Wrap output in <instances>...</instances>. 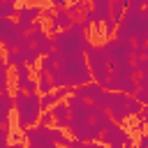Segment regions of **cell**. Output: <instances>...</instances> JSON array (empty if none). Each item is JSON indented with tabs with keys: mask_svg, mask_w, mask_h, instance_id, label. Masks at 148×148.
<instances>
[{
	"mask_svg": "<svg viewBox=\"0 0 148 148\" xmlns=\"http://www.w3.org/2000/svg\"><path fill=\"white\" fill-rule=\"evenodd\" d=\"M5 62H7L9 67H18V65H23V62H25V56H23V51H21V49H12V51H7V53H5Z\"/></svg>",
	"mask_w": 148,
	"mask_h": 148,
	"instance_id": "cell-15",
	"label": "cell"
},
{
	"mask_svg": "<svg viewBox=\"0 0 148 148\" xmlns=\"http://www.w3.org/2000/svg\"><path fill=\"white\" fill-rule=\"evenodd\" d=\"M56 67H58V53H56V49H53V51H49L46 56L39 58V69L51 72V69H56Z\"/></svg>",
	"mask_w": 148,
	"mask_h": 148,
	"instance_id": "cell-13",
	"label": "cell"
},
{
	"mask_svg": "<svg viewBox=\"0 0 148 148\" xmlns=\"http://www.w3.org/2000/svg\"><path fill=\"white\" fill-rule=\"evenodd\" d=\"M134 97L148 109V88H136V92H134Z\"/></svg>",
	"mask_w": 148,
	"mask_h": 148,
	"instance_id": "cell-27",
	"label": "cell"
},
{
	"mask_svg": "<svg viewBox=\"0 0 148 148\" xmlns=\"http://www.w3.org/2000/svg\"><path fill=\"white\" fill-rule=\"evenodd\" d=\"M65 9L69 12V16H72V18H81V16H83V14H86L90 7H88V0H76V2L67 5Z\"/></svg>",
	"mask_w": 148,
	"mask_h": 148,
	"instance_id": "cell-12",
	"label": "cell"
},
{
	"mask_svg": "<svg viewBox=\"0 0 148 148\" xmlns=\"http://www.w3.org/2000/svg\"><path fill=\"white\" fill-rule=\"evenodd\" d=\"M9 16H16V2L2 0L0 2V18H9Z\"/></svg>",
	"mask_w": 148,
	"mask_h": 148,
	"instance_id": "cell-19",
	"label": "cell"
},
{
	"mask_svg": "<svg viewBox=\"0 0 148 148\" xmlns=\"http://www.w3.org/2000/svg\"><path fill=\"white\" fill-rule=\"evenodd\" d=\"M0 92H9V65L0 60Z\"/></svg>",
	"mask_w": 148,
	"mask_h": 148,
	"instance_id": "cell-17",
	"label": "cell"
},
{
	"mask_svg": "<svg viewBox=\"0 0 148 148\" xmlns=\"http://www.w3.org/2000/svg\"><path fill=\"white\" fill-rule=\"evenodd\" d=\"M7 148H25V143H23V141H9Z\"/></svg>",
	"mask_w": 148,
	"mask_h": 148,
	"instance_id": "cell-35",
	"label": "cell"
},
{
	"mask_svg": "<svg viewBox=\"0 0 148 148\" xmlns=\"http://www.w3.org/2000/svg\"><path fill=\"white\" fill-rule=\"evenodd\" d=\"M49 111L53 113L56 127H62V130H67V123H69V106H67V102H56V104H53Z\"/></svg>",
	"mask_w": 148,
	"mask_h": 148,
	"instance_id": "cell-6",
	"label": "cell"
},
{
	"mask_svg": "<svg viewBox=\"0 0 148 148\" xmlns=\"http://www.w3.org/2000/svg\"><path fill=\"white\" fill-rule=\"evenodd\" d=\"M32 23H35V21H16V28H18L21 32H25V35H28V32L32 30Z\"/></svg>",
	"mask_w": 148,
	"mask_h": 148,
	"instance_id": "cell-28",
	"label": "cell"
},
{
	"mask_svg": "<svg viewBox=\"0 0 148 148\" xmlns=\"http://www.w3.org/2000/svg\"><path fill=\"white\" fill-rule=\"evenodd\" d=\"M28 146L25 148H44L46 143H51V127L46 125H30L23 130Z\"/></svg>",
	"mask_w": 148,
	"mask_h": 148,
	"instance_id": "cell-3",
	"label": "cell"
},
{
	"mask_svg": "<svg viewBox=\"0 0 148 148\" xmlns=\"http://www.w3.org/2000/svg\"><path fill=\"white\" fill-rule=\"evenodd\" d=\"M49 2H51L53 9H65L67 7V0H49Z\"/></svg>",
	"mask_w": 148,
	"mask_h": 148,
	"instance_id": "cell-30",
	"label": "cell"
},
{
	"mask_svg": "<svg viewBox=\"0 0 148 148\" xmlns=\"http://www.w3.org/2000/svg\"><path fill=\"white\" fill-rule=\"evenodd\" d=\"M134 148H136V146H134Z\"/></svg>",
	"mask_w": 148,
	"mask_h": 148,
	"instance_id": "cell-41",
	"label": "cell"
},
{
	"mask_svg": "<svg viewBox=\"0 0 148 148\" xmlns=\"http://www.w3.org/2000/svg\"><path fill=\"white\" fill-rule=\"evenodd\" d=\"M23 56H25V65H28V67H35V65H37V60L42 58V56L37 53V49H35V46L23 49Z\"/></svg>",
	"mask_w": 148,
	"mask_h": 148,
	"instance_id": "cell-20",
	"label": "cell"
},
{
	"mask_svg": "<svg viewBox=\"0 0 148 148\" xmlns=\"http://www.w3.org/2000/svg\"><path fill=\"white\" fill-rule=\"evenodd\" d=\"M12 111H14V99H12V95H9V92H0V125H9Z\"/></svg>",
	"mask_w": 148,
	"mask_h": 148,
	"instance_id": "cell-8",
	"label": "cell"
},
{
	"mask_svg": "<svg viewBox=\"0 0 148 148\" xmlns=\"http://www.w3.org/2000/svg\"><path fill=\"white\" fill-rule=\"evenodd\" d=\"M9 2H16V0H9Z\"/></svg>",
	"mask_w": 148,
	"mask_h": 148,
	"instance_id": "cell-40",
	"label": "cell"
},
{
	"mask_svg": "<svg viewBox=\"0 0 148 148\" xmlns=\"http://www.w3.org/2000/svg\"><path fill=\"white\" fill-rule=\"evenodd\" d=\"M72 23H74V18L69 16V12H67V9H56V16L51 18V35H56L58 30L69 28Z\"/></svg>",
	"mask_w": 148,
	"mask_h": 148,
	"instance_id": "cell-7",
	"label": "cell"
},
{
	"mask_svg": "<svg viewBox=\"0 0 148 148\" xmlns=\"http://www.w3.org/2000/svg\"><path fill=\"white\" fill-rule=\"evenodd\" d=\"M136 148H148V134H141V136H139Z\"/></svg>",
	"mask_w": 148,
	"mask_h": 148,
	"instance_id": "cell-33",
	"label": "cell"
},
{
	"mask_svg": "<svg viewBox=\"0 0 148 148\" xmlns=\"http://www.w3.org/2000/svg\"><path fill=\"white\" fill-rule=\"evenodd\" d=\"M51 123H53V113H51V111H42L39 118H37V125H46V127H51Z\"/></svg>",
	"mask_w": 148,
	"mask_h": 148,
	"instance_id": "cell-26",
	"label": "cell"
},
{
	"mask_svg": "<svg viewBox=\"0 0 148 148\" xmlns=\"http://www.w3.org/2000/svg\"><path fill=\"white\" fill-rule=\"evenodd\" d=\"M109 9H111V18H116V21L120 23V18H123L127 5H125V0H111V2H109Z\"/></svg>",
	"mask_w": 148,
	"mask_h": 148,
	"instance_id": "cell-16",
	"label": "cell"
},
{
	"mask_svg": "<svg viewBox=\"0 0 148 148\" xmlns=\"http://www.w3.org/2000/svg\"><path fill=\"white\" fill-rule=\"evenodd\" d=\"M12 99H14V109H16V113H18L16 127H18V130H25V127H30V125H37V118H39V113H42L39 92L14 90Z\"/></svg>",
	"mask_w": 148,
	"mask_h": 148,
	"instance_id": "cell-1",
	"label": "cell"
},
{
	"mask_svg": "<svg viewBox=\"0 0 148 148\" xmlns=\"http://www.w3.org/2000/svg\"><path fill=\"white\" fill-rule=\"evenodd\" d=\"M53 104H56L53 92H44V95H39V106H42V111H49Z\"/></svg>",
	"mask_w": 148,
	"mask_h": 148,
	"instance_id": "cell-22",
	"label": "cell"
},
{
	"mask_svg": "<svg viewBox=\"0 0 148 148\" xmlns=\"http://www.w3.org/2000/svg\"><path fill=\"white\" fill-rule=\"evenodd\" d=\"M67 139H69V136L62 132V127H51V141H53V143H58L60 148H65Z\"/></svg>",
	"mask_w": 148,
	"mask_h": 148,
	"instance_id": "cell-18",
	"label": "cell"
},
{
	"mask_svg": "<svg viewBox=\"0 0 148 148\" xmlns=\"http://www.w3.org/2000/svg\"><path fill=\"white\" fill-rule=\"evenodd\" d=\"M102 92H104V88H102L97 81H88V83L76 86V88L72 90V95H76V97H81V99H86V102H97Z\"/></svg>",
	"mask_w": 148,
	"mask_h": 148,
	"instance_id": "cell-5",
	"label": "cell"
},
{
	"mask_svg": "<svg viewBox=\"0 0 148 148\" xmlns=\"http://www.w3.org/2000/svg\"><path fill=\"white\" fill-rule=\"evenodd\" d=\"M9 136H12V130H9V125H0V148H7V143H9Z\"/></svg>",
	"mask_w": 148,
	"mask_h": 148,
	"instance_id": "cell-25",
	"label": "cell"
},
{
	"mask_svg": "<svg viewBox=\"0 0 148 148\" xmlns=\"http://www.w3.org/2000/svg\"><path fill=\"white\" fill-rule=\"evenodd\" d=\"M37 90H39L42 95H44V92H53V81H51L49 72H44V69L37 72Z\"/></svg>",
	"mask_w": 148,
	"mask_h": 148,
	"instance_id": "cell-11",
	"label": "cell"
},
{
	"mask_svg": "<svg viewBox=\"0 0 148 148\" xmlns=\"http://www.w3.org/2000/svg\"><path fill=\"white\" fill-rule=\"evenodd\" d=\"M148 58V44H134L132 46V60H141Z\"/></svg>",
	"mask_w": 148,
	"mask_h": 148,
	"instance_id": "cell-21",
	"label": "cell"
},
{
	"mask_svg": "<svg viewBox=\"0 0 148 148\" xmlns=\"http://www.w3.org/2000/svg\"><path fill=\"white\" fill-rule=\"evenodd\" d=\"M146 125H148V116H146Z\"/></svg>",
	"mask_w": 148,
	"mask_h": 148,
	"instance_id": "cell-39",
	"label": "cell"
},
{
	"mask_svg": "<svg viewBox=\"0 0 148 148\" xmlns=\"http://www.w3.org/2000/svg\"><path fill=\"white\" fill-rule=\"evenodd\" d=\"M42 16H44V18H49V21H51V18H53V16H56V9H53V7H46V9H42Z\"/></svg>",
	"mask_w": 148,
	"mask_h": 148,
	"instance_id": "cell-31",
	"label": "cell"
},
{
	"mask_svg": "<svg viewBox=\"0 0 148 148\" xmlns=\"http://www.w3.org/2000/svg\"><path fill=\"white\" fill-rule=\"evenodd\" d=\"M146 2H148V0H125V5H127V7H136V9H143V7H146Z\"/></svg>",
	"mask_w": 148,
	"mask_h": 148,
	"instance_id": "cell-29",
	"label": "cell"
},
{
	"mask_svg": "<svg viewBox=\"0 0 148 148\" xmlns=\"http://www.w3.org/2000/svg\"><path fill=\"white\" fill-rule=\"evenodd\" d=\"M56 92H53V97H56V102H65L69 95H72V90L74 88H69V86H62V88H53Z\"/></svg>",
	"mask_w": 148,
	"mask_h": 148,
	"instance_id": "cell-23",
	"label": "cell"
},
{
	"mask_svg": "<svg viewBox=\"0 0 148 148\" xmlns=\"http://www.w3.org/2000/svg\"><path fill=\"white\" fill-rule=\"evenodd\" d=\"M130 134L118 125V123H111L104 132H102V136H99V141L106 146V148H125V139H127Z\"/></svg>",
	"mask_w": 148,
	"mask_h": 148,
	"instance_id": "cell-4",
	"label": "cell"
},
{
	"mask_svg": "<svg viewBox=\"0 0 148 148\" xmlns=\"http://www.w3.org/2000/svg\"><path fill=\"white\" fill-rule=\"evenodd\" d=\"M25 92H39V90H37V81H35V79H30V81H28Z\"/></svg>",
	"mask_w": 148,
	"mask_h": 148,
	"instance_id": "cell-32",
	"label": "cell"
},
{
	"mask_svg": "<svg viewBox=\"0 0 148 148\" xmlns=\"http://www.w3.org/2000/svg\"><path fill=\"white\" fill-rule=\"evenodd\" d=\"M86 62H88V69H90V74H92V81H97V83L102 86V83L109 79V74H111V67H109V62H106V56H104L102 46L90 44L88 51H86Z\"/></svg>",
	"mask_w": 148,
	"mask_h": 148,
	"instance_id": "cell-2",
	"label": "cell"
},
{
	"mask_svg": "<svg viewBox=\"0 0 148 148\" xmlns=\"http://www.w3.org/2000/svg\"><path fill=\"white\" fill-rule=\"evenodd\" d=\"M16 16L18 21H37L42 16V7L35 5V7H16Z\"/></svg>",
	"mask_w": 148,
	"mask_h": 148,
	"instance_id": "cell-10",
	"label": "cell"
},
{
	"mask_svg": "<svg viewBox=\"0 0 148 148\" xmlns=\"http://www.w3.org/2000/svg\"><path fill=\"white\" fill-rule=\"evenodd\" d=\"M125 111H127V118H139V113L143 111V104H141L134 95H130L127 102H125Z\"/></svg>",
	"mask_w": 148,
	"mask_h": 148,
	"instance_id": "cell-14",
	"label": "cell"
},
{
	"mask_svg": "<svg viewBox=\"0 0 148 148\" xmlns=\"http://www.w3.org/2000/svg\"><path fill=\"white\" fill-rule=\"evenodd\" d=\"M81 148H106V146L104 143H97V141H86Z\"/></svg>",
	"mask_w": 148,
	"mask_h": 148,
	"instance_id": "cell-34",
	"label": "cell"
},
{
	"mask_svg": "<svg viewBox=\"0 0 148 148\" xmlns=\"http://www.w3.org/2000/svg\"><path fill=\"white\" fill-rule=\"evenodd\" d=\"M134 146H136V141H134L132 136H127V139H125V148H134Z\"/></svg>",
	"mask_w": 148,
	"mask_h": 148,
	"instance_id": "cell-36",
	"label": "cell"
},
{
	"mask_svg": "<svg viewBox=\"0 0 148 148\" xmlns=\"http://www.w3.org/2000/svg\"><path fill=\"white\" fill-rule=\"evenodd\" d=\"M30 74H32V69L25 62L18 65V67H14V86H16V90H25V86L30 81Z\"/></svg>",
	"mask_w": 148,
	"mask_h": 148,
	"instance_id": "cell-9",
	"label": "cell"
},
{
	"mask_svg": "<svg viewBox=\"0 0 148 148\" xmlns=\"http://www.w3.org/2000/svg\"><path fill=\"white\" fill-rule=\"evenodd\" d=\"M111 0H92V5H109Z\"/></svg>",
	"mask_w": 148,
	"mask_h": 148,
	"instance_id": "cell-37",
	"label": "cell"
},
{
	"mask_svg": "<svg viewBox=\"0 0 148 148\" xmlns=\"http://www.w3.org/2000/svg\"><path fill=\"white\" fill-rule=\"evenodd\" d=\"M44 148H60V146H58V143H53V141H51V143H46V146H44Z\"/></svg>",
	"mask_w": 148,
	"mask_h": 148,
	"instance_id": "cell-38",
	"label": "cell"
},
{
	"mask_svg": "<svg viewBox=\"0 0 148 148\" xmlns=\"http://www.w3.org/2000/svg\"><path fill=\"white\" fill-rule=\"evenodd\" d=\"M116 28H118V21L109 16V18L104 21V37H113V35H116Z\"/></svg>",
	"mask_w": 148,
	"mask_h": 148,
	"instance_id": "cell-24",
	"label": "cell"
}]
</instances>
